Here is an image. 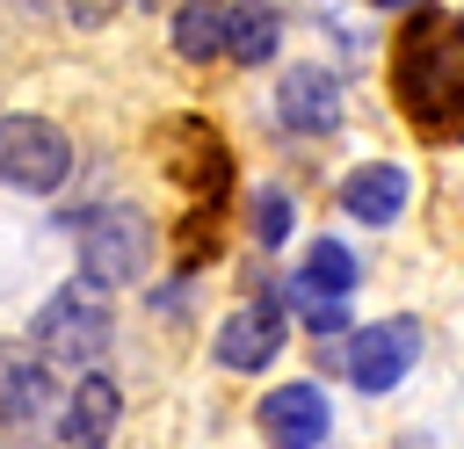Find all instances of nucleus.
Segmentation results:
<instances>
[{
    "label": "nucleus",
    "instance_id": "nucleus-14",
    "mask_svg": "<svg viewBox=\"0 0 464 449\" xmlns=\"http://www.w3.org/2000/svg\"><path fill=\"white\" fill-rule=\"evenodd\" d=\"M297 290L348 297V290H355V253H348V246H334V239H312V246H304V268H297Z\"/></svg>",
    "mask_w": 464,
    "mask_h": 449
},
{
    "label": "nucleus",
    "instance_id": "nucleus-8",
    "mask_svg": "<svg viewBox=\"0 0 464 449\" xmlns=\"http://www.w3.org/2000/svg\"><path fill=\"white\" fill-rule=\"evenodd\" d=\"M276 355H283V311H276V304H239V311L218 326V362H225V369L254 377V369H268Z\"/></svg>",
    "mask_w": 464,
    "mask_h": 449
},
{
    "label": "nucleus",
    "instance_id": "nucleus-3",
    "mask_svg": "<svg viewBox=\"0 0 464 449\" xmlns=\"http://www.w3.org/2000/svg\"><path fill=\"white\" fill-rule=\"evenodd\" d=\"M36 348L51 362H102L109 348V304L94 282H65L44 311H36Z\"/></svg>",
    "mask_w": 464,
    "mask_h": 449
},
{
    "label": "nucleus",
    "instance_id": "nucleus-18",
    "mask_svg": "<svg viewBox=\"0 0 464 449\" xmlns=\"http://www.w3.org/2000/svg\"><path fill=\"white\" fill-rule=\"evenodd\" d=\"M457 22H464V14H457Z\"/></svg>",
    "mask_w": 464,
    "mask_h": 449
},
{
    "label": "nucleus",
    "instance_id": "nucleus-9",
    "mask_svg": "<svg viewBox=\"0 0 464 449\" xmlns=\"http://www.w3.org/2000/svg\"><path fill=\"white\" fill-rule=\"evenodd\" d=\"M116 420H123V391L109 377H80L65 413H58V435H65V449H109Z\"/></svg>",
    "mask_w": 464,
    "mask_h": 449
},
{
    "label": "nucleus",
    "instance_id": "nucleus-2",
    "mask_svg": "<svg viewBox=\"0 0 464 449\" xmlns=\"http://www.w3.org/2000/svg\"><path fill=\"white\" fill-rule=\"evenodd\" d=\"M145 261H152V224H145V210L109 203V210H94V217L80 224V282L123 290V282L145 275Z\"/></svg>",
    "mask_w": 464,
    "mask_h": 449
},
{
    "label": "nucleus",
    "instance_id": "nucleus-1",
    "mask_svg": "<svg viewBox=\"0 0 464 449\" xmlns=\"http://www.w3.org/2000/svg\"><path fill=\"white\" fill-rule=\"evenodd\" d=\"M392 94L428 138H464V22L413 14L392 43Z\"/></svg>",
    "mask_w": 464,
    "mask_h": 449
},
{
    "label": "nucleus",
    "instance_id": "nucleus-5",
    "mask_svg": "<svg viewBox=\"0 0 464 449\" xmlns=\"http://www.w3.org/2000/svg\"><path fill=\"white\" fill-rule=\"evenodd\" d=\"M413 362H420V326H413V319H377V326H355V333H348V348L334 355V369H341L355 391H392Z\"/></svg>",
    "mask_w": 464,
    "mask_h": 449
},
{
    "label": "nucleus",
    "instance_id": "nucleus-10",
    "mask_svg": "<svg viewBox=\"0 0 464 449\" xmlns=\"http://www.w3.org/2000/svg\"><path fill=\"white\" fill-rule=\"evenodd\" d=\"M406 174L399 167H384V159H370V167H355L348 181H341V210L355 217V224H392L399 210H406Z\"/></svg>",
    "mask_w": 464,
    "mask_h": 449
},
{
    "label": "nucleus",
    "instance_id": "nucleus-4",
    "mask_svg": "<svg viewBox=\"0 0 464 449\" xmlns=\"http://www.w3.org/2000/svg\"><path fill=\"white\" fill-rule=\"evenodd\" d=\"M72 167V145L44 116H0V181L22 196H51Z\"/></svg>",
    "mask_w": 464,
    "mask_h": 449
},
{
    "label": "nucleus",
    "instance_id": "nucleus-16",
    "mask_svg": "<svg viewBox=\"0 0 464 449\" xmlns=\"http://www.w3.org/2000/svg\"><path fill=\"white\" fill-rule=\"evenodd\" d=\"M297 311L312 333H341L348 326V297H319V290H297Z\"/></svg>",
    "mask_w": 464,
    "mask_h": 449
},
{
    "label": "nucleus",
    "instance_id": "nucleus-6",
    "mask_svg": "<svg viewBox=\"0 0 464 449\" xmlns=\"http://www.w3.org/2000/svg\"><path fill=\"white\" fill-rule=\"evenodd\" d=\"M254 420H261V442L268 449H319L326 427H334V406H326L319 384H276L254 406Z\"/></svg>",
    "mask_w": 464,
    "mask_h": 449
},
{
    "label": "nucleus",
    "instance_id": "nucleus-17",
    "mask_svg": "<svg viewBox=\"0 0 464 449\" xmlns=\"http://www.w3.org/2000/svg\"><path fill=\"white\" fill-rule=\"evenodd\" d=\"M384 7H420V0H384Z\"/></svg>",
    "mask_w": 464,
    "mask_h": 449
},
{
    "label": "nucleus",
    "instance_id": "nucleus-15",
    "mask_svg": "<svg viewBox=\"0 0 464 449\" xmlns=\"http://www.w3.org/2000/svg\"><path fill=\"white\" fill-rule=\"evenodd\" d=\"M254 232H261V246H283L290 239V196L283 188H261L254 196Z\"/></svg>",
    "mask_w": 464,
    "mask_h": 449
},
{
    "label": "nucleus",
    "instance_id": "nucleus-7",
    "mask_svg": "<svg viewBox=\"0 0 464 449\" xmlns=\"http://www.w3.org/2000/svg\"><path fill=\"white\" fill-rule=\"evenodd\" d=\"M276 116H283L297 138H326V130H341V87H334V72H319V65L283 72V87H276Z\"/></svg>",
    "mask_w": 464,
    "mask_h": 449
},
{
    "label": "nucleus",
    "instance_id": "nucleus-12",
    "mask_svg": "<svg viewBox=\"0 0 464 449\" xmlns=\"http://www.w3.org/2000/svg\"><path fill=\"white\" fill-rule=\"evenodd\" d=\"M225 36H232V7L225 0H181L174 7V51L188 65H210L225 51Z\"/></svg>",
    "mask_w": 464,
    "mask_h": 449
},
{
    "label": "nucleus",
    "instance_id": "nucleus-11",
    "mask_svg": "<svg viewBox=\"0 0 464 449\" xmlns=\"http://www.w3.org/2000/svg\"><path fill=\"white\" fill-rule=\"evenodd\" d=\"M44 413H51V369L0 340V420L22 427V420H44Z\"/></svg>",
    "mask_w": 464,
    "mask_h": 449
},
{
    "label": "nucleus",
    "instance_id": "nucleus-13",
    "mask_svg": "<svg viewBox=\"0 0 464 449\" xmlns=\"http://www.w3.org/2000/svg\"><path fill=\"white\" fill-rule=\"evenodd\" d=\"M276 43H283V14H276L268 0H239V7H232V36H225V58H239V65H268Z\"/></svg>",
    "mask_w": 464,
    "mask_h": 449
}]
</instances>
